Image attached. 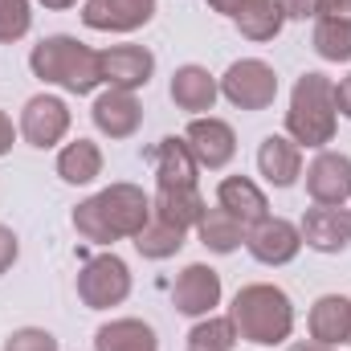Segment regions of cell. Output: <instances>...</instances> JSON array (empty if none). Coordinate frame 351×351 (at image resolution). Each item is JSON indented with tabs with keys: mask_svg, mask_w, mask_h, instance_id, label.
Returning a JSON list of instances; mask_svg holds the SVG:
<instances>
[{
	"mask_svg": "<svg viewBox=\"0 0 351 351\" xmlns=\"http://www.w3.org/2000/svg\"><path fill=\"white\" fill-rule=\"evenodd\" d=\"M152 221V196L139 184H110L74 208V229L94 245H114L135 237Z\"/></svg>",
	"mask_w": 351,
	"mask_h": 351,
	"instance_id": "1",
	"label": "cell"
},
{
	"mask_svg": "<svg viewBox=\"0 0 351 351\" xmlns=\"http://www.w3.org/2000/svg\"><path fill=\"white\" fill-rule=\"evenodd\" d=\"M229 319L237 327V339H250L258 348H278L294 331V302H290V294L282 286L254 282V286L237 290Z\"/></svg>",
	"mask_w": 351,
	"mask_h": 351,
	"instance_id": "2",
	"label": "cell"
},
{
	"mask_svg": "<svg viewBox=\"0 0 351 351\" xmlns=\"http://www.w3.org/2000/svg\"><path fill=\"white\" fill-rule=\"evenodd\" d=\"M29 70H33V78L49 82V86H62L66 94H90L102 82L98 49H90L78 37H66V33L41 37L29 53Z\"/></svg>",
	"mask_w": 351,
	"mask_h": 351,
	"instance_id": "3",
	"label": "cell"
},
{
	"mask_svg": "<svg viewBox=\"0 0 351 351\" xmlns=\"http://www.w3.org/2000/svg\"><path fill=\"white\" fill-rule=\"evenodd\" d=\"M335 82L319 70L302 74L290 90V110H286V135L298 147H327L335 139Z\"/></svg>",
	"mask_w": 351,
	"mask_h": 351,
	"instance_id": "4",
	"label": "cell"
},
{
	"mask_svg": "<svg viewBox=\"0 0 351 351\" xmlns=\"http://www.w3.org/2000/svg\"><path fill=\"white\" fill-rule=\"evenodd\" d=\"M131 294V269L119 254H98L82 265L78 274V298L90 311H110L119 302H127Z\"/></svg>",
	"mask_w": 351,
	"mask_h": 351,
	"instance_id": "5",
	"label": "cell"
},
{
	"mask_svg": "<svg viewBox=\"0 0 351 351\" xmlns=\"http://www.w3.org/2000/svg\"><path fill=\"white\" fill-rule=\"evenodd\" d=\"M221 94L237 106V110H265L278 98V74L274 66H265L262 58H241L225 70Z\"/></svg>",
	"mask_w": 351,
	"mask_h": 351,
	"instance_id": "6",
	"label": "cell"
},
{
	"mask_svg": "<svg viewBox=\"0 0 351 351\" xmlns=\"http://www.w3.org/2000/svg\"><path fill=\"white\" fill-rule=\"evenodd\" d=\"M66 131H70V106H66V98H58V94H33L25 102V110H21V135H25L29 147L45 152V147L62 143Z\"/></svg>",
	"mask_w": 351,
	"mask_h": 351,
	"instance_id": "7",
	"label": "cell"
},
{
	"mask_svg": "<svg viewBox=\"0 0 351 351\" xmlns=\"http://www.w3.org/2000/svg\"><path fill=\"white\" fill-rule=\"evenodd\" d=\"M184 139H188L196 164L208 168V172H221V168L237 156V135H233V127H229L225 119H213V114H196V119L188 123Z\"/></svg>",
	"mask_w": 351,
	"mask_h": 351,
	"instance_id": "8",
	"label": "cell"
},
{
	"mask_svg": "<svg viewBox=\"0 0 351 351\" xmlns=\"http://www.w3.org/2000/svg\"><path fill=\"white\" fill-rule=\"evenodd\" d=\"M217 302H221V274L204 262L184 265L180 278H176V286H172L176 311L188 315V319H204V315H213Z\"/></svg>",
	"mask_w": 351,
	"mask_h": 351,
	"instance_id": "9",
	"label": "cell"
},
{
	"mask_svg": "<svg viewBox=\"0 0 351 351\" xmlns=\"http://www.w3.org/2000/svg\"><path fill=\"white\" fill-rule=\"evenodd\" d=\"M306 192L315 204L343 208L351 200V156L343 152H319L306 168Z\"/></svg>",
	"mask_w": 351,
	"mask_h": 351,
	"instance_id": "10",
	"label": "cell"
},
{
	"mask_svg": "<svg viewBox=\"0 0 351 351\" xmlns=\"http://www.w3.org/2000/svg\"><path fill=\"white\" fill-rule=\"evenodd\" d=\"M245 250L254 254V262L262 265H286L298 258L302 233H298V225H290L282 217H265L254 229H245Z\"/></svg>",
	"mask_w": 351,
	"mask_h": 351,
	"instance_id": "11",
	"label": "cell"
},
{
	"mask_svg": "<svg viewBox=\"0 0 351 351\" xmlns=\"http://www.w3.org/2000/svg\"><path fill=\"white\" fill-rule=\"evenodd\" d=\"M102 62V82L110 90H135L147 86L152 74H156V53L143 49V45H110L98 53Z\"/></svg>",
	"mask_w": 351,
	"mask_h": 351,
	"instance_id": "12",
	"label": "cell"
},
{
	"mask_svg": "<svg viewBox=\"0 0 351 351\" xmlns=\"http://www.w3.org/2000/svg\"><path fill=\"white\" fill-rule=\"evenodd\" d=\"M156 16V0H86L82 25L94 33H135Z\"/></svg>",
	"mask_w": 351,
	"mask_h": 351,
	"instance_id": "13",
	"label": "cell"
},
{
	"mask_svg": "<svg viewBox=\"0 0 351 351\" xmlns=\"http://www.w3.org/2000/svg\"><path fill=\"white\" fill-rule=\"evenodd\" d=\"M302 245L319 250V254H343L351 241V213L343 208H331V204H315L302 213Z\"/></svg>",
	"mask_w": 351,
	"mask_h": 351,
	"instance_id": "14",
	"label": "cell"
},
{
	"mask_svg": "<svg viewBox=\"0 0 351 351\" xmlns=\"http://www.w3.org/2000/svg\"><path fill=\"white\" fill-rule=\"evenodd\" d=\"M90 119H94V127H98L102 135H110V139H131V135L139 131V123H143V106H139V98H135L131 90H106V94L94 98Z\"/></svg>",
	"mask_w": 351,
	"mask_h": 351,
	"instance_id": "15",
	"label": "cell"
},
{
	"mask_svg": "<svg viewBox=\"0 0 351 351\" xmlns=\"http://www.w3.org/2000/svg\"><path fill=\"white\" fill-rule=\"evenodd\" d=\"M152 164H156L160 188H196L200 164H196V156H192L184 135H164L156 143V152H152Z\"/></svg>",
	"mask_w": 351,
	"mask_h": 351,
	"instance_id": "16",
	"label": "cell"
},
{
	"mask_svg": "<svg viewBox=\"0 0 351 351\" xmlns=\"http://www.w3.org/2000/svg\"><path fill=\"white\" fill-rule=\"evenodd\" d=\"M217 204H221L229 217H237L245 229H254L258 221L269 217V200H265V192L250 180V176H225L221 188H217Z\"/></svg>",
	"mask_w": 351,
	"mask_h": 351,
	"instance_id": "17",
	"label": "cell"
},
{
	"mask_svg": "<svg viewBox=\"0 0 351 351\" xmlns=\"http://www.w3.org/2000/svg\"><path fill=\"white\" fill-rule=\"evenodd\" d=\"M258 172L274 188H290L302 176V147L290 135H265L258 147Z\"/></svg>",
	"mask_w": 351,
	"mask_h": 351,
	"instance_id": "18",
	"label": "cell"
},
{
	"mask_svg": "<svg viewBox=\"0 0 351 351\" xmlns=\"http://www.w3.org/2000/svg\"><path fill=\"white\" fill-rule=\"evenodd\" d=\"M306 323H311V339L315 343H327V348L351 343V298L348 294H323L311 306Z\"/></svg>",
	"mask_w": 351,
	"mask_h": 351,
	"instance_id": "19",
	"label": "cell"
},
{
	"mask_svg": "<svg viewBox=\"0 0 351 351\" xmlns=\"http://www.w3.org/2000/svg\"><path fill=\"white\" fill-rule=\"evenodd\" d=\"M221 98V82L204 70V66H180L172 74V102L188 114L213 110V102Z\"/></svg>",
	"mask_w": 351,
	"mask_h": 351,
	"instance_id": "20",
	"label": "cell"
},
{
	"mask_svg": "<svg viewBox=\"0 0 351 351\" xmlns=\"http://www.w3.org/2000/svg\"><path fill=\"white\" fill-rule=\"evenodd\" d=\"M204 208H208V204H204V196H200L196 188H160L156 200H152V213L164 217L176 229H184V233L200 225Z\"/></svg>",
	"mask_w": 351,
	"mask_h": 351,
	"instance_id": "21",
	"label": "cell"
},
{
	"mask_svg": "<svg viewBox=\"0 0 351 351\" xmlns=\"http://www.w3.org/2000/svg\"><path fill=\"white\" fill-rule=\"evenodd\" d=\"M94 351H160V339L143 319H110L98 327Z\"/></svg>",
	"mask_w": 351,
	"mask_h": 351,
	"instance_id": "22",
	"label": "cell"
},
{
	"mask_svg": "<svg viewBox=\"0 0 351 351\" xmlns=\"http://www.w3.org/2000/svg\"><path fill=\"white\" fill-rule=\"evenodd\" d=\"M196 233H200V245H204L208 254H233V250L245 241V225H241L237 217H229L221 204H217V208H204Z\"/></svg>",
	"mask_w": 351,
	"mask_h": 351,
	"instance_id": "23",
	"label": "cell"
},
{
	"mask_svg": "<svg viewBox=\"0 0 351 351\" xmlns=\"http://www.w3.org/2000/svg\"><path fill=\"white\" fill-rule=\"evenodd\" d=\"M233 25H237L241 37H250V41H274V37L282 33V25H286L282 0H250V4L233 16Z\"/></svg>",
	"mask_w": 351,
	"mask_h": 351,
	"instance_id": "24",
	"label": "cell"
},
{
	"mask_svg": "<svg viewBox=\"0 0 351 351\" xmlns=\"http://www.w3.org/2000/svg\"><path fill=\"white\" fill-rule=\"evenodd\" d=\"M58 176L66 184H90V180H98L102 176V152H98V143H90V139L66 143L58 152Z\"/></svg>",
	"mask_w": 351,
	"mask_h": 351,
	"instance_id": "25",
	"label": "cell"
},
{
	"mask_svg": "<svg viewBox=\"0 0 351 351\" xmlns=\"http://www.w3.org/2000/svg\"><path fill=\"white\" fill-rule=\"evenodd\" d=\"M131 241H135V250H139L143 258L164 262V258H176V254L184 250V229H176V225H168L164 217H156V213H152V221H147Z\"/></svg>",
	"mask_w": 351,
	"mask_h": 351,
	"instance_id": "26",
	"label": "cell"
},
{
	"mask_svg": "<svg viewBox=\"0 0 351 351\" xmlns=\"http://www.w3.org/2000/svg\"><path fill=\"white\" fill-rule=\"evenodd\" d=\"M315 53L323 62H351V21H315Z\"/></svg>",
	"mask_w": 351,
	"mask_h": 351,
	"instance_id": "27",
	"label": "cell"
},
{
	"mask_svg": "<svg viewBox=\"0 0 351 351\" xmlns=\"http://www.w3.org/2000/svg\"><path fill=\"white\" fill-rule=\"evenodd\" d=\"M233 343H237V327H233V319L204 315V319L188 331V351H233Z\"/></svg>",
	"mask_w": 351,
	"mask_h": 351,
	"instance_id": "28",
	"label": "cell"
},
{
	"mask_svg": "<svg viewBox=\"0 0 351 351\" xmlns=\"http://www.w3.org/2000/svg\"><path fill=\"white\" fill-rule=\"evenodd\" d=\"M33 25V8L29 0H0V45H12L29 33Z\"/></svg>",
	"mask_w": 351,
	"mask_h": 351,
	"instance_id": "29",
	"label": "cell"
},
{
	"mask_svg": "<svg viewBox=\"0 0 351 351\" xmlns=\"http://www.w3.org/2000/svg\"><path fill=\"white\" fill-rule=\"evenodd\" d=\"M4 351H62V343L41 327H21L4 339Z\"/></svg>",
	"mask_w": 351,
	"mask_h": 351,
	"instance_id": "30",
	"label": "cell"
},
{
	"mask_svg": "<svg viewBox=\"0 0 351 351\" xmlns=\"http://www.w3.org/2000/svg\"><path fill=\"white\" fill-rule=\"evenodd\" d=\"M16 254H21V245H16V233H12L8 225H0V274H8V269H12Z\"/></svg>",
	"mask_w": 351,
	"mask_h": 351,
	"instance_id": "31",
	"label": "cell"
},
{
	"mask_svg": "<svg viewBox=\"0 0 351 351\" xmlns=\"http://www.w3.org/2000/svg\"><path fill=\"white\" fill-rule=\"evenodd\" d=\"M282 12L286 21H306V16H319V0H282Z\"/></svg>",
	"mask_w": 351,
	"mask_h": 351,
	"instance_id": "32",
	"label": "cell"
},
{
	"mask_svg": "<svg viewBox=\"0 0 351 351\" xmlns=\"http://www.w3.org/2000/svg\"><path fill=\"white\" fill-rule=\"evenodd\" d=\"M319 16H331V21H351V0H319ZM315 16V21H319Z\"/></svg>",
	"mask_w": 351,
	"mask_h": 351,
	"instance_id": "33",
	"label": "cell"
},
{
	"mask_svg": "<svg viewBox=\"0 0 351 351\" xmlns=\"http://www.w3.org/2000/svg\"><path fill=\"white\" fill-rule=\"evenodd\" d=\"M12 143H16V127H12V119L0 110V156H8V152H12Z\"/></svg>",
	"mask_w": 351,
	"mask_h": 351,
	"instance_id": "34",
	"label": "cell"
},
{
	"mask_svg": "<svg viewBox=\"0 0 351 351\" xmlns=\"http://www.w3.org/2000/svg\"><path fill=\"white\" fill-rule=\"evenodd\" d=\"M335 110H339L343 119H351V74L335 86Z\"/></svg>",
	"mask_w": 351,
	"mask_h": 351,
	"instance_id": "35",
	"label": "cell"
},
{
	"mask_svg": "<svg viewBox=\"0 0 351 351\" xmlns=\"http://www.w3.org/2000/svg\"><path fill=\"white\" fill-rule=\"evenodd\" d=\"M204 4H208L213 12H221V16H237V12H241L250 0H204Z\"/></svg>",
	"mask_w": 351,
	"mask_h": 351,
	"instance_id": "36",
	"label": "cell"
},
{
	"mask_svg": "<svg viewBox=\"0 0 351 351\" xmlns=\"http://www.w3.org/2000/svg\"><path fill=\"white\" fill-rule=\"evenodd\" d=\"M286 351H335V348H327V343H315V339H306V343H290Z\"/></svg>",
	"mask_w": 351,
	"mask_h": 351,
	"instance_id": "37",
	"label": "cell"
},
{
	"mask_svg": "<svg viewBox=\"0 0 351 351\" xmlns=\"http://www.w3.org/2000/svg\"><path fill=\"white\" fill-rule=\"evenodd\" d=\"M37 4H45V8H70V4H78V0H37Z\"/></svg>",
	"mask_w": 351,
	"mask_h": 351,
	"instance_id": "38",
	"label": "cell"
}]
</instances>
